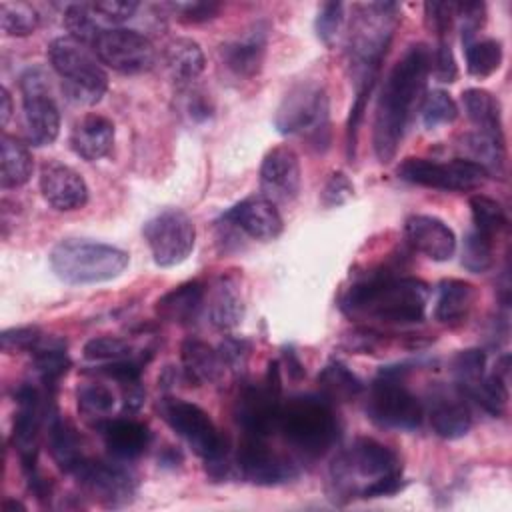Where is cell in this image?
I'll list each match as a JSON object with an SVG mask.
<instances>
[{"mask_svg":"<svg viewBox=\"0 0 512 512\" xmlns=\"http://www.w3.org/2000/svg\"><path fill=\"white\" fill-rule=\"evenodd\" d=\"M430 74V48L416 42L388 72L378 96L372 144L380 162H390L404 138L412 112L422 104L426 78Z\"/></svg>","mask_w":512,"mask_h":512,"instance_id":"6da1fadb","label":"cell"},{"mask_svg":"<svg viewBox=\"0 0 512 512\" xmlns=\"http://www.w3.org/2000/svg\"><path fill=\"white\" fill-rule=\"evenodd\" d=\"M430 298L428 284L390 272H376L354 282L340 298V308L354 320L390 324L420 322Z\"/></svg>","mask_w":512,"mask_h":512,"instance_id":"7a4b0ae2","label":"cell"},{"mask_svg":"<svg viewBox=\"0 0 512 512\" xmlns=\"http://www.w3.org/2000/svg\"><path fill=\"white\" fill-rule=\"evenodd\" d=\"M278 430L300 458L318 460L336 444L340 426L322 394H296L282 402Z\"/></svg>","mask_w":512,"mask_h":512,"instance_id":"3957f363","label":"cell"},{"mask_svg":"<svg viewBox=\"0 0 512 512\" xmlns=\"http://www.w3.org/2000/svg\"><path fill=\"white\" fill-rule=\"evenodd\" d=\"M160 418L206 462V472L220 480L230 474L234 462L230 460L228 438L216 428L208 412L182 398H162L158 402Z\"/></svg>","mask_w":512,"mask_h":512,"instance_id":"277c9868","label":"cell"},{"mask_svg":"<svg viewBox=\"0 0 512 512\" xmlns=\"http://www.w3.org/2000/svg\"><path fill=\"white\" fill-rule=\"evenodd\" d=\"M398 6L394 2H372L356 8L350 26L348 54L356 76V90L374 86L378 66L390 46Z\"/></svg>","mask_w":512,"mask_h":512,"instance_id":"5b68a950","label":"cell"},{"mask_svg":"<svg viewBox=\"0 0 512 512\" xmlns=\"http://www.w3.org/2000/svg\"><path fill=\"white\" fill-rule=\"evenodd\" d=\"M128 254L116 246L68 238L50 252L52 272L66 284H98L118 278L128 266Z\"/></svg>","mask_w":512,"mask_h":512,"instance_id":"8992f818","label":"cell"},{"mask_svg":"<svg viewBox=\"0 0 512 512\" xmlns=\"http://www.w3.org/2000/svg\"><path fill=\"white\" fill-rule=\"evenodd\" d=\"M402 476V464L394 450L384 446L382 442L360 436L352 442V446L340 452L330 466V480L334 484V494L352 498L358 496V482H366L362 492L386 478Z\"/></svg>","mask_w":512,"mask_h":512,"instance_id":"52a82bcc","label":"cell"},{"mask_svg":"<svg viewBox=\"0 0 512 512\" xmlns=\"http://www.w3.org/2000/svg\"><path fill=\"white\" fill-rule=\"evenodd\" d=\"M48 60L62 80L64 94L78 104L92 106L108 90V74L96 54L70 36L54 38L48 46Z\"/></svg>","mask_w":512,"mask_h":512,"instance_id":"ba28073f","label":"cell"},{"mask_svg":"<svg viewBox=\"0 0 512 512\" xmlns=\"http://www.w3.org/2000/svg\"><path fill=\"white\" fill-rule=\"evenodd\" d=\"M274 126L280 134H302L316 146H328V94L322 84H294L282 98Z\"/></svg>","mask_w":512,"mask_h":512,"instance_id":"9c48e42d","label":"cell"},{"mask_svg":"<svg viewBox=\"0 0 512 512\" xmlns=\"http://www.w3.org/2000/svg\"><path fill=\"white\" fill-rule=\"evenodd\" d=\"M404 368L390 366L384 368L372 382L366 414L368 418L390 430H414L420 426L424 408L420 400L402 382Z\"/></svg>","mask_w":512,"mask_h":512,"instance_id":"30bf717a","label":"cell"},{"mask_svg":"<svg viewBox=\"0 0 512 512\" xmlns=\"http://www.w3.org/2000/svg\"><path fill=\"white\" fill-rule=\"evenodd\" d=\"M282 380L278 362L268 364L262 384H244L234 404V416L246 436L266 438L278 430L282 406Z\"/></svg>","mask_w":512,"mask_h":512,"instance_id":"8fae6325","label":"cell"},{"mask_svg":"<svg viewBox=\"0 0 512 512\" xmlns=\"http://www.w3.org/2000/svg\"><path fill=\"white\" fill-rule=\"evenodd\" d=\"M396 174L404 182L446 192L476 190L488 178V172L482 166L466 158H454L448 162H436L430 158H406L398 166Z\"/></svg>","mask_w":512,"mask_h":512,"instance_id":"7c38bea8","label":"cell"},{"mask_svg":"<svg viewBox=\"0 0 512 512\" xmlns=\"http://www.w3.org/2000/svg\"><path fill=\"white\" fill-rule=\"evenodd\" d=\"M142 232L154 262L162 268L182 264L194 250L196 226L180 208L158 212L144 224Z\"/></svg>","mask_w":512,"mask_h":512,"instance_id":"4fadbf2b","label":"cell"},{"mask_svg":"<svg viewBox=\"0 0 512 512\" xmlns=\"http://www.w3.org/2000/svg\"><path fill=\"white\" fill-rule=\"evenodd\" d=\"M26 136L32 146H50L60 134V112L50 96L48 78L40 68H30L20 78Z\"/></svg>","mask_w":512,"mask_h":512,"instance_id":"5bb4252c","label":"cell"},{"mask_svg":"<svg viewBox=\"0 0 512 512\" xmlns=\"http://www.w3.org/2000/svg\"><path fill=\"white\" fill-rule=\"evenodd\" d=\"M92 52L108 68L120 74H142L156 64L154 44L138 30L104 28Z\"/></svg>","mask_w":512,"mask_h":512,"instance_id":"9a60e30c","label":"cell"},{"mask_svg":"<svg viewBox=\"0 0 512 512\" xmlns=\"http://www.w3.org/2000/svg\"><path fill=\"white\" fill-rule=\"evenodd\" d=\"M234 468L246 482L256 486H280L298 478L300 470L290 456L274 452L264 438L246 436L236 448Z\"/></svg>","mask_w":512,"mask_h":512,"instance_id":"2e32d148","label":"cell"},{"mask_svg":"<svg viewBox=\"0 0 512 512\" xmlns=\"http://www.w3.org/2000/svg\"><path fill=\"white\" fill-rule=\"evenodd\" d=\"M78 484L106 508L128 506L136 496V480L120 464L84 458L72 472Z\"/></svg>","mask_w":512,"mask_h":512,"instance_id":"e0dca14e","label":"cell"},{"mask_svg":"<svg viewBox=\"0 0 512 512\" xmlns=\"http://www.w3.org/2000/svg\"><path fill=\"white\" fill-rule=\"evenodd\" d=\"M300 160L290 146H276L266 152L260 166V190L270 202H292L300 192Z\"/></svg>","mask_w":512,"mask_h":512,"instance_id":"ac0fdd59","label":"cell"},{"mask_svg":"<svg viewBox=\"0 0 512 512\" xmlns=\"http://www.w3.org/2000/svg\"><path fill=\"white\" fill-rule=\"evenodd\" d=\"M38 184L44 200L60 212L78 210L88 200V186L84 178L62 162H46L40 170Z\"/></svg>","mask_w":512,"mask_h":512,"instance_id":"d6986e66","label":"cell"},{"mask_svg":"<svg viewBox=\"0 0 512 512\" xmlns=\"http://www.w3.org/2000/svg\"><path fill=\"white\" fill-rule=\"evenodd\" d=\"M224 220L238 226L254 240H274L282 234L284 222L274 202L264 198L262 194L248 196L234 204L226 214Z\"/></svg>","mask_w":512,"mask_h":512,"instance_id":"ffe728a7","label":"cell"},{"mask_svg":"<svg viewBox=\"0 0 512 512\" xmlns=\"http://www.w3.org/2000/svg\"><path fill=\"white\" fill-rule=\"evenodd\" d=\"M406 242L430 260L446 262L456 252V236L448 224L436 216L412 214L404 222Z\"/></svg>","mask_w":512,"mask_h":512,"instance_id":"44dd1931","label":"cell"},{"mask_svg":"<svg viewBox=\"0 0 512 512\" xmlns=\"http://www.w3.org/2000/svg\"><path fill=\"white\" fill-rule=\"evenodd\" d=\"M106 450L116 460H134L142 456L150 444L148 428L132 418L100 420L96 424Z\"/></svg>","mask_w":512,"mask_h":512,"instance_id":"7402d4cb","label":"cell"},{"mask_svg":"<svg viewBox=\"0 0 512 512\" xmlns=\"http://www.w3.org/2000/svg\"><path fill=\"white\" fill-rule=\"evenodd\" d=\"M428 418L432 430L444 440L462 438L472 428V412L466 404V396L460 390L434 396Z\"/></svg>","mask_w":512,"mask_h":512,"instance_id":"603a6c76","label":"cell"},{"mask_svg":"<svg viewBox=\"0 0 512 512\" xmlns=\"http://www.w3.org/2000/svg\"><path fill=\"white\" fill-rule=\"evenodd\" d=\"M266 52V28L256 24L242 38H236L220 48L222 62L242 78H252L260 72Z\"/></svg>","mask_w":512,"mask_h":512,"instance_id":"cb8c5ba5","label":"cell"},{"mask_svg":"<svg viewBox=\"0 0 512 512\" xmlns=\"http://www.w3.org/2000/svg\"><path fill=\"white\" fill-rule=\"evenodd\" d=\"M114 144V124L100 114L80 118L70 132V148L84 160L104 158Z\"/></svg>","mask_w":512,"mask_h":512,"instance_id":"d4e9b609","label":"cell"},{"mask_svg":"<svg viewBox=\"0 0 512 512\" xmlns=\"http://www.w3.org/2000/svg\"><path fill=\"white\" fill-rule=\"evenodd\" d=\"M180 360H182V378L194 386L216 382L226 370L218 350L198 338H188L182 342Z\"/></svg>","mask_w":512,"mask_h":512,"instance_id":"484cf974","label":"cell"},{"mask_svg":"<svg viewBox=\"0 0 512 512\" xmlns=\"http://www.w3.org/2000/svg\"><path fill=\"white\" fill-rule=\"evenodd\" d=\"M208 318L218 330H232L244 318L242 290L232 276H220L208 294Z\"/></svg>","mask_w":512,"mask_h":512,"instance_id":"4316f807","label":"cell"},{"mask_svg":"<svg viewBox=\"0 0 512 512\" xmlns=\"http://www.w3.org/2000/svg\"><path fill=\"white\" fill-rule=\"evenodd\" d=\"M204 298H206V292L202 282L198 280L184 282L158 298L156 314L168 322L190 324L198 318Z\"/></svg>","mask_w":512,"mask_h":512,"instance_id":"83f0119b","label":"cell"},{"mask_svg":"<svg viewBox=\"0 0 512 512\" xmlns=\"http://www.w3.org/2000/svg\"><path fill=\"white\" fill-rule=\"evenodd\" d=\"M46 424H48V448L54 462L66 474H72L78 468V464L86 458L82 452V440L76 428L68 420L60 418L56 408L50 412Z\"/></svg>","mask_w":512,"mask_h":512,"instance_id":"f1b7e54d","label":"cell"},{"mask_svg":"<svg viewBox=\"0 0 512 512\" xmlns=\"http://www.w3.org/2000/svg\"><path fill=\"white\" fill-rule=\"evenodd\" d=\"M476 290L470 282L448 278L438 284L434 318L442 324H460L468 318L474 306Z\"/></svg>","mask_w":512,"mask_h":512,"instance_id":"f546056e","label":"cell"},{"mask_svg":"<svg viewBox=\"0 0 512 512\" xmlns=\"http://www.w3.org/2000/svg\"><path fill=\"white\" fill-rule=\"evenodd\" d=\"M164 64L170 78L184 86L202 74L206 60L198 42L190 38H174L164 48Z\"/></svg>","mask_w":512,"mask_h":512,"instance_id":"4dcf8cb0","label":"cell"},{"mask_svg":"<svg viewBox=\"0 0 512 512\" xmlns=\"http://www.w3.org/2000/svg\"><path fill=\"white\" fill-rule=\"evenodd\" d=\"M460 100L468 120L478 128V132L490 134L494 138H504L500 102L494 94H490L484 88H468L462 92Z\"/></svg>","mask_w":512,"mask_h":512,"instance_id":"1f68e13d","label":"cell"},{"mask_svg":"<svg viewBox=\"0 0 512 512\" xmlns=\"http://www.w3.org/2000/svg\"><path fill=\"white\" fill-rule=\"evenodd\" d=\"M34 370L46 390H54L58 380L68 372L70 358L66 354V342L54 336H42L38 346L32 350Z\"/></svg>","mask_w":512,"mask_h":512,"instance_id":"d6a6232c","label":"cell"},{"mask_svg":"<svg viewBox=\"0 0 512 512\" xmlns=\"http://www.w3.org/2000/svg\"><path fill=\"white\" fill-rule=\"evenodd\" d=\"M0 184L2 188H18L24 186L32 176V154L26 144H22L18 138L4 134L0 140Z\"/></svg>","mask_w":512,"mask_h":512,"instance_id":"836d02e7","label":"cell"},{"mask_svg":"<svg viewBox=\"0 0 512 512\" xmlns=\"http://www.w3.org/2000/svg\"><path fill=\"white\" fill-rule=\"evenodd\" d=\"M318 386H320V394L332 404L348 402L360 396L364 390L362 380L346 364L338 360H332L322 368V372L318 374Z\"/></svg>","mask_w":512,"mask_h":512,"instance_id":"e575fe53","label":"cell"},{"mask_svg":"<svg viewBox=\"0 0 512 512\" xmlns=\"http://www.w3.org/2000/svg\"><path fill=\"white\" fill-rule=\"evenodd\" d=\"M462 152L466 160L482 166L488 176L492 172H500L504 166V138H494L484 132H470L462 138Z\"/></svg>","mask_w":512,"mask_h":512,"instance_id":"d590c367","label":"cell"},{"mask_svg":"<svg viewBox=\"0 0 512 512\" xmlns=\"http://www.w3.org/2000/svg\"><path fill=\"white\" fill-rule=\"evenodd\" d=\"M466 54V70L474 78H488L502 64V44L494 38L472 40L464 46Z\"/></svg>","mask_w":512,"mask_h":512,"instance_id":"8d00e7d4","label":"cell"},{"mask_svg":"<svg viewBox=\"0 0 512 512\" xmlns=\"http://www.w3.org/2000/svg\"><path fill=\"white\" fill-rule=\"evenodd\" d=\"M64 26L68 30V36L78 40L80 44L88 46L92 50L94 42L98 40L100 32L104 28L98 26L96 14L92 12L90 4H68L64 10Z\"/></svg>","mask_w":512,"mask_h":512,"instance_id":"74e56055","label":"cell"},{"mask_svg":"<svg viewBox=\"0 0 512 512\" xmlns=\"http://www.w3.org/2000/svg\"><path fill=\"white\" fill-rule=\"evenodd\" d=\"M464 396L472 398L488 414L500 416L506 410L508 402V382L492 372L488 376H482L468 392H464Z\"/></svg>","mask_w":512,"mask_h":512,"instance_id":"f35d334b","label":"cell"},{"mask_svg":"<svg viewBox=\"0 0 512 512\" xmlns=\"http://www.w3.org/2000/svg\"><path fill=\"white\" fill-rule=\"evenodd\" d=\"M40 16L28 2H0V26L6 36H28L38 28Z\"/></svg>","mask_w":512,"mask_h":512,"instance_id":"ab89813d","label":"cell"},{"mask_svg":"<svg viewBox=\"0 0 512 512\" xmlns=\"http://www.w3.org/2000/svg\"><path fill=\"white\" fill-rule=\"evenodd\" d=\"M470 212L474 230L494 238L506 226V212L502 204L486 194H474L470 198Z\"/></svg>","mask_w":512,"mask_h":512,"instance_id":"60d3db41","label":"cell"},{"mask_svg":"<svg viewBox=\"0 0 512 512\" xmlns=\"http://www.w3.org/2000/svg\"><path fill=\"white\" fill-rule=\"evenodd\" d=\"M420 116L426 130H434L442 124H450L458 118V106L444 90H432L422 98Z\"/></svg>","mask_w":512,"mask_h":512,"instance_id":"b9f144b4","label":"cell"},{"mask_svg":"<svg viewBox=\"0 0 512 512\" xmlns=\"http://www.w3.org/2000/svg\"><path fill=\"white\" fill-rule=\"evenodd\" d=\"M492 264H494L492 238L472 228L466 234L464 244H462V266L468 272L480 274V272H486Z\"/></svg>","mask_w":512,"mask_h":512,"instance_id":"7bdbcfd3","label":"cell"},{"mask_svg":"<svg viewBox=\"0 0 512 512\" xmlns=\"http://www.w3.org/2000/svg\"><path fill=\"white\" fill-rule=\"evenodd\" d=\"M484 366H486V354L478 348H468L454 356L452 372L456 378V386L462 394L468 392L484 376Z\"/></svg>","mask_w":512,"mask_h":512,"instance_id":"ee69618b","label":"cell"},{"mask_svg":"<svg viewBox=\"0 0 512 512\" xmlns=\"http://www.w3.org/2000/svg\"><path fill=\"white\" fill-rule=\"evenodd\" d=\"M114 392L98 382H90L78 388V408L82 414L102 418L114 408Z\"/></svg>","mask_w":512,"mask_h":512,"instance_id":"f6af8a7d","label":"cell"},{"mask_svg":"<svg viewBox=\"0 0 512 512\" xmlns=\"http://www.w3.org/2000/svg\"><path fill=\"white\" fill-rule=\"evenodd\" d=\"M84 358L94 362H116L132 358V346L124 338L96 336L84 344Z\"/></svg>","mask_w":512,"mask_h":512,"instance_id":"bcb514c9","label":"cell"},{"mask_svg":"<svg viewBox=\"0 0 512 512\" xmlns=\"http://www.w3.org/2000/svg\"><path fill=\"white\" fill-rule=\"evenodd\" d=\"M454 20L460 22L462 44H470L486 22V6L482 2H454Z\"/></svg>","mask_w":512,"mask_h":512,"instance_id":"7dc6e473","label":"cell"},{"mask_svg":"<svg viewBox=\"0 0 512 512\" xmlns=\"http://www.w3.org/2000/svg\"><path fill=\"white\" fill-rule=\"evenodd\" d=\"M430 74L438 82H454L458 78V66L452 48L446 40H438L436 48H430Z\"/></svg>","mask_w":512,"mask_h":512,"instance_id":"c3c4849f","label":"cell"},{"mask_svg":"<svg viewBox=\"0 0 512 512\" xmlns=\"http://www.w3.org/2000/svg\"><path fill=\"white\" fill-rule=\"evenodd\" d=\"M42 340V332L36 326H18L4 330L0 336V344L4 352H32Z\"/></svg>","mask_w":512,"mask_h":512,"instance_id":"681fc988","label":"cell"},{"mask_svg":"<svg viewBox=\"0 0 512 512\" xmlns=\"http://www.w3.org/2000/svg\"><path fill=\"white\" fill-rule=\"evenodd\" d=\"M342 10L344 6L340 2H324L316 16V36L324 44H332V40L338 34V28L342 24Z\"/></svg>","mask_w":512,"mask_h":512,"instance_id":"f907efd6","label":"cell"},{"mask_svg":"<svg viewBox=\"0 0 512 512\" xmlns=\"http://www.w3.org/2000/svg\"><path fill=\"white\" fill-rule=\"evenodd\" d=\"M216 350H218L220 360H222L226 370L238 374L246 368V360H248V354H250V344L244 338L226 336Z\"/></svg>","mask_w":512,"mask_h":512,"instance_id":"816d5d0a","label":"cell"},{"mask_svg":"<svg viewBox=\"0 0 512 512\" xmlns=\"http://www.w3.org/2000/svg\"><path fill=\"white\" fill-rule=\"evenodd\" d=\"M426 26L440 38L448 34L454 22V2H426L424 4Z\"/></svg>","mask_w":512,"mask_h":512,"instance_id":"f5cc1de1","label":"cell"},{"mask_svg":"<svg viewBox=\"0 0 512 512\" xmlns=\"http://www.w3.org/2000/svg\"><path fill=\"white\" fill-rule=\"evenodd\" d=\"M138 2L136 0H102V2H90V8L96 16H100L106 22L112 24H122L128 18L134 16V12L138 10Z\"/></svg>","mask_w":512,"mask_h":512,"instance_id":"db71d44e","label":"cell"},{"mask_svg":"<svg viewBox=\"0 0 512 512\" xmlns=\"http://www.w3.org/2000/svg\"><path fill=\"white\" fill-rule=\"evenodd\" d=\"M354 192L350 178L344 172H332L322 188V204L332 208L344 204Z\"/></svg>","mask_w":512,"mask_h":512,"instance_id":"11a10c76","label":"cell"},{"mask_svg":"<svg viewBox=\"0 0 512 512\" xmlns=\"http://www.w3.org/2000/svg\"><path fill=\"white\" fill-rule=\"evenodd\" d=\"M172 8L178 12V16H180L184 22H192V24L212 20V18L220 12V4H218V2H206V0L172 4Z\"/></svg>","mask_w":512,"mask_h":512,"instance_id":"9f6ffc18","label":"cell"},{"mask_svg":"<svg viewBox=\"0 0 512 512\" xmlns=\"http://www.w3.org/2000/svg\"><path fill=\"white\" fill-rule=\"evenodd\" d=\"M372 86L360 88L356 90V100L350 108V118H348V126H346V142H348V158L354 156V148H356V134H358V126L360 120L364 116V108H366V98L370 96Z\"/></svg>","mask_w":512,"mask_h":512,"instance_id":"6f0895ef","label":"cell"},{"mask_svg":"<svg viewBox=\"0 0 512 512\" xmlns=\"http://www.w3.org/2000/svg\"><path fill=\"white\" fill-rule=\"evenodd\" d=\"M284 360H286V366H288V374L292 378H302L304 376V364L300 362V358L296 356V352L292 348L284 350Z\"/></svg>","mask_w":512,"mask_h":512,"instance_id":"680465c9","label":"cell"},{"mask_svg":"<svg viewBox=\"0 0 512 512\" xmlns=\"http://www.w3.org/2000/svg\"><path fill=\"white\" fill-rule=\"evenodd\" d=\"M2 96V124L6 126V122L10 120V114H12V98H10V92H8V88L4 86L2 88V92H0Z\"/></svg>","mask_w":512,"mask_h":512,"instance_id":"91938a15","label":"cell"},{"mask_svg":"<svg viewBox=\"0 0 512 512\" xmlns=\"http://www.w3.org/2000/svg\"><path fill=\"white\" fill-rule=\"evenodd\" d=\"M2 510H4V512H12V510H26V508H24V504H20V502H16V500H6V502L2 504Z\"/></svg>","mask_w":512,"mask_h":512,"instance_id":"94428289","label":"cell"}]
</instances>
